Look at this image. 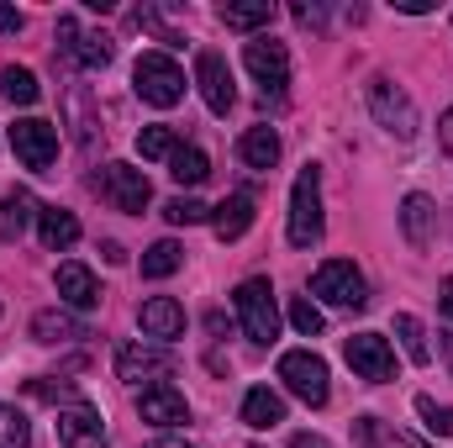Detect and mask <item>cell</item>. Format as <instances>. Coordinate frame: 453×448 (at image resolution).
Returning a JSON list of instances; mask_svg holds the SVG:
<instances>
[{
  "label": "cell",
  "instance_id": "f35d334b",
  "mask_svg": "<svg viewBox=\"0 0 453 448\" xmlns=\"http://www.w3.org/2000/svg\"><path fill=\"white\" fill-rule=\"evenodd\" d=\"M438 312H443V317L453 322V274L443 280V290H438Z\"/></svg>",
  "mask_w": 453,
  "mask_h": 448
},
{
  "label": "cell",
  "instance_id": "b9f144b4",
  "mask_svg": "<svg viewBox=\"0 0 453 448\" xmlns=\"http://www.w3.org/2000/svg\"><path fill=\"white\" fill-rule=\"evenodd\" d=\"M101 253H106V264H127V248L121 243H101Z\"/></svg>",
  "mask_w": 453,
  "mask_h": 448
},
{
  "label": "cell",
  "instance_id": "d6a6232c",
  "mask_svg": "<svg viewBox=\"0 0 453 448\" xmlns=\"http://www.w3.org/2000/svg\"><path fill=\"white\" fill-rule=\"evenodd\" d=\"M164 222H174V227L211 222V206H201V201H190V196H174V201L164 206Z\"/></svg>",
  "mask_w": 453,
  "mask_h": 448
},
{
  "label": "cell",
  "instance_id": "1f68e13d",
  "mask_svg": "<svg viewBox=\"0 0 453 448\" xmlns=\"http://www.w3.org/2000/svg\"><path fill=\"white\" fill-rule=\"evenodd\" d=\"M32 444V422L16 406H0V448H27Z\"/></svg>",
  "mask_w": 453,
  "mask_h": 448
},
{
  "label": "cell",
  "instance_id": "ac0fdd59",
  "mask_svg": "<svg viewBox=\"0 0 453 448\" xmlns=\"http://www.w3.org/2000/svg\"><path fill=\"white\" fill-rule=\"evenodd\" d=\"M401 232H406L411 248H427V243H433V232H438V206H433V196H406V201H401Z\"/></svg>",
  "mask_w": 453,
  "mask_h": 448
},
{
  "label": "cell",
  "instance_id": "52a82bcc",
  "mask_svg": "<svg viewBox=\"0 0 453 448\" xmlns=\"http://www.w3.org/2000/svg\"><path fill=\"white\" fill-rule=\"evenodd\" d=\"M96 190L111 201L116 212H127V217H142V212H148V201H153L148 174H142V169H132V164H106V169L96 174Z\"/></svg>",
  "mask_w": 453,
  "mask_h": 448
},
{
  "label": "cell",
  "instance_id": "7a4b0ae2",
  "mask_svg": "<svg viewBox=\"0 0 453 448\" xmlns=\"http://www.w3.org/2000/svg\"><path fill=\"white\" fill-rule=\"evenodd\" d=\"M132 90H137L148 106L169 112V106L185 101V69H180L169 53H142V58L132 64Z\"/></svg>",
  "mask_w": 453,
  "mask_h": 448
},
{
  "label": "cell",
  "instance_id": "277c9868",
  "mask_svg": "<svg viewBox=\"0 0 453 448\" xmlns=\"http://www.w3.org/2000/svg\"><path fill=\"white\" fill-rule=\"evenodd\" d=\"M280 380H285V390H290L296 401H306V406H327V396H333L327 364H322L311 348H290V353H280Z\"/></svg>",
  "mask_w": 453,
  "mask_h": 448
},
{
  "label": "cell",
  "instance_id": "9c48e42d",
  "mask_svg": "<svg viewBox=\"0 0 453 448\" xmlns=\"http://www.w3.org/2000/svg\"><path fill=\"white\" fill-rule=\"evenodd\" d=\"M174 375V353L169 348H158V343H127L121 353H116V380L121 385H164Z\"/></svg>",
  "mask_w": 453,
  "mask_h": 448
},
{
  "label": "cell",
  "instance_id": "5b68a950",
  "mask_svg": "<svg viewBox=\"0 0 453 448\" xmlns=\"http://www.w3.org/2000/svg\"><path fill=\"white\" fill-rule=\"evenodd\" d=\"M369 112H374V121H380L395 143H411L417 127H422V116H417V106H411V96H406L401 85H390L385 74L369 80Z\"/></svg>",
  "mask_w": 453,
  "mask_h": 448
},
{
  "label": "cell",
  "instance_id": "836d02e7",
  "mask_svg": "<svg viewBox=\"0 0 453 448\" xmlns=\"http://www.w3.org/2000/svg\"><path fill=\"white\" fill-rule=\"evenodd\" d=\"M290 328L301 337H317L322 333V312L311 306V296H290Z\"/></svg>",
  "mask_w": 453,
  "mask_h": 448
},
{
  "label": "cell",
  "instance_id": "60d3db41",
  "mask_svg": "<svg viewBox=\"0 0 453 448\" xmlns=\"http://www.w3.org/2000/svg\"><path fill=\"white\" fill-rule=\"evenodd\" d=\"M290 448H327V438H322V433H296Z\"/></svg>",
  "mask_w": 453,
  "mask_h": 448
},
{
  "label": "cell",
  "instance_id": "74e56055",
  "mask_svg": "<svg viewBox=\"0 0 453 448\" xmlns=\"http://www.w3.org/2000/svg\"><path fill=\"white\" fill-rule=\"evenodd\" d=\"M438 143H443V153L453 158V106L443 112V121H438Z\"/></svg>",
  "mask_w": 453,
  "mask_h": 448
},
{
  "label": "cell",
  "instance_id": "f1b7e54d",
  "mask_svg": "<svg viewBox=\"0 0 453 448\" xmlns=\"http://www.w3.org/2000/svg\"><path fill=\"white\" fill-rule=\"evenodd\" d=\"M395 337H401V348H406V359H411V364H427V359H433L427 333H422V322H417L411 312H401V317H395Z\"/></svg>",
  "mask_w": 453,
  "mask_h": 448
},
{
  "label": "cell",
  "instance_id": "7402d4cb",
  "mask_svg": "<svg viewBox=\"0 0 453 448\" xmlns=\"http://www.w3.org/2000/svg\"><path fill=\"white\" fill-rule=\"evenodd\" d=\"M211 227H217L222 243H237V237L253 227V201H248V196H226L222 206H211Z\"/></svg>",
  "mask_w": 453,
  "mask_h": 448
},
{
  "label": "cell",
  "instance_id": "ee69618b",
  "mask_svg": "<svg viewBox=\"0 0 453 448\" xmlns=\"http://www.w3.org/2000/svg\"><path fill=\"white\" fill-rule=\"evenodd\" d=\"M148 448H190V444H174V438H158V444H148Z\"/></svg>",
  "mask_w": 453,
  "mask_h": 448
},
{
  "label": "cell",
  "instance_id": "5bb4252c",
  "mask_svg": "<svg viewBox=\"0 0 453 448\" xmlns=\"http://www.w3.org/2000/svg\"><path fill=\"white\" fill-rule=\"evenodd\" d=\"M196 85H201L206 106H211L217 116L232 112V101H237V85H232V69H226L222 53H211V48H201V53H196Z\"/></svg>",
  "mask_w": 453,
  "mask_h": 448
},
{
  "label": "cell",
  "instance_id": "8992f818",
  "mask_svg": "<svg viewBox=\"0 0 453 448\" xmlns=\"http://www.w3.org/2000/svg\"><path fill=\"white\" fill-rule=\"evenodd\" d=\"M242 64H248V74L264 85L269 101H280V96L290 90V48H285V42H274V37H253V42L242 48Z\"/></svg>",
  "mask_w": 453,
  "mask_h": 448
},
{
  "label": "cell",
  "instance_id": "3957f363",
  "mask_svg": "<svg viewBox=\"0 0 453 448\" xmlns=\"http://www.w3.org/2000/svg\"><path fill=\"white\" fill-rule=\"evenodd\" d=\"M232 306H237V322L253 343H274L280 337V306H274V285L269 280H242L232 290Z\"/></svg>",
  "mask_w": 453,
  "mask_h": 448
},
{
  "label": "cell",
  "instance_id": "7c38bea8",
  "mask_svg": "<svg viewBox=\"0 0 453 448\" xmlns=\"http://www.w3.org/2000/svg\"><path fill=\"white\" fill-rule=\"evenodd\" d=\"M58 37H64L58 48H64L80 69H106V64H111V53H116L106 32H85V27H80V16H69V11L58 16Z\"/></svg>",
  "mask_w": 453,
  "mask_h": 448
},
{
  "label": "cell",
  "instance_id": "7bdbcfd3",
  "mask_svg": "<svg viewBox=\"0 0 453 448\" xmlns=\"http://www.w3.org/2000/svg\"><path fill=\"white\" fill-rule=\"evenodd\" d=\"M395 448H427V444H422V438H411V433H401V438H395Z\"/></svg>",
  "mask_w": 453,
  "mask_h": 448
},
{
  "label": "cell",
  "instance_id": "4dcf8cb0",
  "mask_svg": "<svg viewBox=\"0 0 453 448\" xmlns=\"http://www.w3.org/2000/svg\"><path fill=\"white\" fill-rule=\"evenodd\" d=\"M417 417L433 438H453V406H438L433 396H417Z\"/></svg>",
  "mask_w": 453,
  "mask_h": 448
},
{
  "label": "cell",
  "instance_id": "d590c367",
  "mask_svg": "<svg viewBox=\"0 0 453 448\" xmlns=\"http://www.w3.org/2000/svg\"><path fill=\"white\" fill-rule=\"evenodd\" d=\"M27 396H37V401H64V396H69V401H74V390H69L64 380H58V385H53V380H27Z\"/></svg>",
  "mask_w": 453,
  "mask_h": 448
},
{
  "label": "cell",
  "instance_id": "484cf974",
  "mask_svg": "<svg viewBox=\"0 0 453 448\" xmlns=\"http://www.w3.org/2000/svg\"><path fill=\"white\" fill-rule=\"evenodd\" d=\"M0 96H5L11 106H32V101L42 96V85H37L32 69H16V64H11V69H0Z\"/></svg>",
  "mask_w": 453,
  "mask_h": 448
},
{
  "label": "cell",
  "instance_id": "30bf717a",
  "mask_svg": "<svg viewBox=\"0 0 453 448\" xmlns=\"http://www.w3.org/2000/svg\"><path fill=\"white\" fill-rule=\"evenodd\" d=\"M311 296H322L327 306H348V312H358L369 296H364V274L348 264V259H327L317 274H311Z\"/></svg>",
  "mask_w": 453,
  "mask_h": 448
},
{
  "label": "cell",
  "instance_id": "d4e9b609",
  "mask_svg": "<svg viewBox=\"0 0 453 448\" xmlns=\"http://www.w3.org/2000/svg\"><path fill=\"white\" fill-rule=\"evenodd\" d=\"M37 212H42V206H37L27 190H11V196L0 201V237H5V243H16V237L27 232V222H32Z\"/></svg>",
  "mask_w": 453,
  "mask_h": 448
},
{
  "label": "cell",
  "instance_id": "8fae6325",
  "mask_svg": "<svg viewBox=\"0 0 453 448\" xmlns=\"http://www.w3.org/2000/svg\"><path fill=\"white\" fill-rule=\"evenodd\" d=\"M342 353H348V364H353L358 380H369V385L395 380V348H390L380 333H353L348 343H342Z\"/></svg>",
  "mask_w": 453,
  "mask_h": 448
},
{
  "label": "cell",
  "instance_id": "e575fe53",
  "mask_svg": "<svg viewBox=\"0 0 453 448\" xmlns=\"http://www.w3.org/2000/svg\"><path fill=\"white\" fill-rule=\"evenodd\" d=\"M380 444H385L380 417H358V422H353V448H380Z\"/></svg>",
  "mask_w": 453,
  "mask_h": 448
},
{
  "label": "cell",
  "instance_id": "ab89813d",
  "mask_svg": "<svg viewBox=\"0 0 453 448\" xmlns=\"http://www.w3.org/2000/svg\"><path fill=\"white\" fill-rule=\"evenodd\" d=\"M296 21H306V27H322V5H296Z\"/></svg>",
  "mask_w": 453,
  "mask_h": 448
},
{
  "label": "cell",
  "instance_id": "ba28073f",
  "mask_svg": "<svg viewBox=\"0 0 453 448\" xmlns=\"http://www.w3.org/2000/svg\"><path fill=\"white\" fill-rule=\"evenodd\" d=\"M11 148H16V158H21L32 174H48L53 158H58V127L42 121V116H21V121L11 127Z\"/></svg>",
  "mask_w": 453,
  "mask_h": 448
},
{
  "label": "cell",
  "instance_id": "4fadbf2b",
  "mask_svg": "<svg viewBox=\"0 0 453 448\" xmlns=\"http://www.w3.org/2000/svg\"><path fill=\"white\" fill-rule=\"evenodd\" d=\"M58 444L64 448H106V417L90 401H69L58 412Z\"/></svg>",
  "mask_w": 453,
  "mask_h": 448
},
{
  "label": "cell",
  "instance_id": "ffe728a7",
  "mask_svg": "<svg viewBox=\"0 0 453 448\" xmlns=\"http://www.w3.org/2000/svg\"><path fill=\"white\" fill-rule=\"evenodd\" d=\"M237 158H242L248 169H274V164H280V132H274V127H248V132L237 137Z\"/></svg>",
  "mask_w": 453,
  "mask_h": 448
},
{
  "label": "cell",
  "instance_id": "e0dca14e",
  "mask_svg": "<svg viewBox=\"0 0 453 448\" xmlns=\"http://www.w3.org/2000/svg\"><path fill=\"white\" fill-rule=\"evenodd\" d=\"M53 285H58V301H64V306H74V312L101 306V285H96V274H90L85 264H58Z\"/></svg>",
  "mask_w": 453,
  "mask_h": 448
},
{
  "label": "cell",
  "instance_id": "f546056e",
  "mask_svg": "<svg viewBox=\"0 0 453 448\" xmlns=\"http://www.w3.org/2000/svg\"><path fill=\"white\" fill-rule=\"evenodd\" d=\"M174 148H180L174 127H142L137 132V153L142 158H174Z\"/></svg>",
  "mask_w": 453,
  "mask_h": 448
},
{
  "label": "cell",
  "instance_id": "2e32d148",
  "mask_svg": "<svg viewBox=\"0 0 453 448\" xmlns=\"http://www.w3.org/2000/svg\"><path fill=\"white\" fill-rule=\"evenodd\" d=\"M137 322H142V333L153 337V343H169V337L185 333V306L174 296H148L137 306Z\"/></svg>",
  "mask_w": 453,
  "mask_h": 448
},
{
  "label": "cell",
  "instance_id": "cb8c5ba5",
  "mask_svg": "<svg viewBox=\"0 0 453 448\" xmlns=\"http://www.w3.org/2000/svg\"><path fill=\"white\" fill-rule=\"evenodd\" d=\"M32 337L53 348V343H69V337H85V322H80L74 312H37V317H32Z\"/></svg>",
  "mask_w": 453,
  "mask_h": 448
},
{
  "label": "cell",
  "instance_id": "9a60e30c",
  "mask_svg": "<svg viewBox=\"0 0 453 448\" xmlns=\"http://www.w3.org/2000/svg\"><path fill=\"white\" fill-rule=\"evenodd\" d=\"M137 417L153 422V428H185V422H190V401H185V390H174V385L164 380V385H148V390L137 396Z\"/></svg>",
  "mask_w": 453,
  "mask_h": 448
},
{
  "label": "cell",
  "instance_id": "4316f807",
  "mask_svg": "<svg viewBox=\"0 0 453 448\" xmlns=\"http://www.w3.org/2000/svg\"><path fill=\"white\" fill-rule=\"evenodd\" d=\"M169 174H174L180 185H201V180L211 174V158H206L201 148H190V143H180V148H174V158H169Z\"/></svg>",
  "mask_w": 453,
  "mask_h": 448
},
{
  "label": "cell",
  "instance_id": "d6986e66",
  "mask_svg": "<svg viewBox=\"0 0 453 448\" xmlns=\"http://www.w3.org/2000/svg\"><path fill=\"white\" fill-rule=\"evenodd\" d=\"M37 237H42V248L64 253V248L80 243V217L64 212V206H42V212H37Z\"/></svg>",
  "mask_w": 453,
  "mask_h": 448
},
{
  "label": "cell",
  "instance_id": "44dd1931",
  "mask_svg": "<svg viewBox=\"0 0 453 448\" xmlns=\"http://www.w3.org/2000/svg\"><path fill=\"white\" fill-rule=\"evenodd\" d=\"M242 422H248L253 433H269V428L285 422V401H280L269 385H253V390L242 396Z\"/></svg>",
  "mask_w": 453,
  "mask_h": 448
},
{
  "label": "cell",
  "instance_id": "6da1fadb",
  "mask_svg": "<svg viewBox=\"0 0 453 448\" xmlns=\"http://www.w3.org/2000/svg\"><path fill=\"white\" fill-rule=\"evenodd\" d=\"M290 248H317L322 232H327V217H322V169L306 164L296 174V190H290Z\"/></svg>",
  "mask_w": 453,
  "mask_h": 448
},
{
  "label": "cell",
  "instance_id": "8d00e7d4",
  "mask_svg": "<svg viewBox=\"0 0 453 448\" xmlns=\"http://www.w3.org/2000/svg\"><path fill=\"white\" fill-rule=\"evenodd\" d=\"M21 27H27V16H21V11H11V5H0V32H11V37H16Z\"/></svg>",
  "mask_w": 453,
  "mask_h": 448
},
{
  "label": "cell",
  "instance_id": "83f0119b",
  "mask_svg": "<svg viewBox=\"0 0 453 448\" xmlns=\"http://www.w3.org/2000/svg\"><path fill=\"white\" fill-rule=\"evenodd\" d=\"M180 264H185V248H180L174 237H164V243H153V248L142 253V274H148V280H169Z\"/></svg>",
  "mask_w": 453,
  "mask_h": 448
},
{
  "label": "cell",
  "instance_id": "603a6c76",
  "mask_svg": "<svg viewBox=\"0 0 453 448\" xmlns=\"http://www.w3.org/2000/svg\"><path fill=\"white\" fill-rule=\"evenodd\" d=\"M217 16H222V27H232V32H258V27L274 21V5L269 0H226Z\"/></svg>",
  "mask_w": 453,
  "mask_h": 448
}]
</instances>
